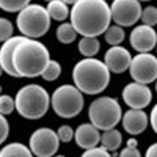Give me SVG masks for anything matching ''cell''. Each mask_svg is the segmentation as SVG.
<instances>
[{
  "label": "cell",
  "instance_id": "obj_1",
  "mask_svg": "<svg viewBox=\"0 0 157 157\" xmlns=\"http://www.w3.org/2000/svg\"><path fill=\"white\" fill-rule=\"evenodd\" d=\"M69 19L77 35L98 38L110 27V5L105 0H78L71 8Z\"/></svg>",
  "mask_w": 157,
  "mask_h": 157
},
{
  "label": "cell",
  "instance_id": "obj_2",
  "mask_svg": "<svg viewBox=\"0 0 157 157\" xmlns=\"http://www.w3.org/2000/svg\"><path fill=\"white\" fill-rule=\"evenodd\" d=\"M49 61V49L41 41L32 38H24L13 54L14 69L17 72V77L22 78H33L41 75Z\"/></svg>",
  "mask_w": 157,
  "mask_h": 157
},
{
  "label": "cell",
  "instance_id": "obj_3",
  "mask_svg": "<svg viewBox=\"0 0 157 157\" xmlns=\"http://www.w3.org/2000/svg\"><path fill=\"white\" fill-rule=\"evenodd\" d=\"M72 82L83 94L94 96L105 90L110 83V71L102 60L83 58L72 68Z\"/></svg>",
  "mask_w": 157,
  "mask_h": 157
},
{
  "label": "cell",
  "instance_id": "obj_4",
  "mask_svg": "<svg viewBox=\"0 0 157 157\" xmlns=\"http://www.w3.org/2000/svg\"><path fill=\"white\" fill-rule=\"evenodd\" d=\"M16 112L25 120H41L50 107V96L44 86L29 83L19 88L14 98Z\"/></svg>",
  "mask_w": 157,
  "mask_h": 157
},
{
  "label": "cell",
  "instance_id": "obj_5",
  "mask_svg": "<svg viewBox=\"0 0 157 157\" xmlns=\"http://www.w3.org/2000/svg\"><path fill=\"white\" fill-rule=\"evenodd\" d=\"M50 21L52 19L44 6L38 3H30L17 13L16 27L22 36L38 39L49 32Z\"/></svg>",
  "mask_w": 157,
  "mask_h": 157
},
{
  "label": "cell",
  "instance_id": "obj_6",
  "mask_svg": "<svg viewBox=\"0 0 157 157\" xmlns=\"http://www.w3.org/2000/svg\"><path fill=\"white\" fill-rule=\"evenodd\" d=\"M88 118L91 124L104 132V130H110L118 126L123 118V110L120 102L115 98L101 96L90 104Z\"/></svg>",
  "mask_w": 157,
  "mask_h": 157
},
{
  "label": "cell",
  "instance_id": "obj_7",
  "mask_svg": "<svg viewBox=\"0 0 157 157\" xmlns=\"http://www.w3.org/2000/svg\"><path fill=\"white\" fill-rule=\"evenodd\" d=\"M83 93L75 85H60L50 96V107L60 118H75L83 110Z\"/></svg>",
  "mask_w": 157,
  "mask_h": 157
},
{
  "label": "cell",
  "instance_id": "obj_8",
  "mask_svg": "<svg viewBox=\"0 0 157 157\" xmlns=\"http://www.w3.org/2000/svg\"><path fill=\"white\" fill-rule=\"evenodd\" d=\"M29 148L36 157H54L60 148V138L50 127H39L30 135Z\"/></svg>",
  "mask_w": 157,
  "mask_h": 157
},
{
  "label": "cell",
  "instance_id": "obj_9",
  "mask_svg": "<svg viewBox=\"0 0 157 157\" xmlns=\"http://www.w3.org/2000/svg\"><path fill=\"white\" fill-rule=\"evenodd\" d=\"M130 77L134 82L149 85L157 80V57L154 54H137L132 57L129 66Z\"/></svg>",
  "mask_w": 157,
  "mask_h": 157
},
{
  "label": "cell",
  "instance_id": "obj_10",
  "mask_svg": "<svg viewBox=\"0 0 157 157\" xmlns=\"http://www.w3.org/2000/svg\"><path fill=\"white\" fill-rule=\"evenodd\" d=\"M110 14L115 25L132 27L141 17V3L138 0H113L110 5Z\"/></svg>",
  "mask_w": 157,
  "mask_h": 157
},
{
  "label": "cell",
  "instance_id": "obj_11",
  "mask_svg": "<svg viewBox=\"0 0 157 157\" xmlns=\"http://www.w3.org/2000/svg\"><path fill=\"white\" fill-rule=\"evenodd\" d=\"M123 101L129 109L143 110L152 101V91L148 85L138 82H130L123 88Z\"/></svg>",
  "mask_w": 157,
  "mask_h": 157
},
{
  "label": "cell",
  "instance_id": "obj_12",
  "mask_svg": "<svg viewBox=\"0 0 157 157\" xmlns=\"http://www.w3.org/2000/svg\"><path fill=\"white\" fill-rule=\"evenodd\" d=\"M129 43L130 47L138 54H148L157 46V32L154 30V27L145 24L135 25L129 35Z\"/></svg>",
  "mask_w": 157,
  "mask_h": 157
},
{
  "label": "cell",
  "instance_id": "obj_13",
  "mask_svg": "<svg viewBox=\"0 0 157 157\" xmlns=\"http://www.w3.org/2000/svg\"><path fill=\"white\" fill-rule=\"evenodd\" d=\"M130 61H132V55L123 46H112L104 55V63L113 74L126 72L130 66Z\"/></svg>",
  "mask_w": 157,
  "mask_h": 157
},
{
  "label": "cell",
  "instance_id": "obj_14",
  "mask_svg": "<svg viewBox=\"0 0 157 157\" xmlns=\"http://www.w3.org/2000/svg\"><path fill=\"white\" fill-rule=\"evenodd\" d=\"M123 129L130 135H140L146 130L149 126V115H146L143 110L129 109L126 113H123L121 118Z\"/></svg>",
  "mask_w": 157,
  "mask_h": 157
},
{
  "label": "cell",
  "instance_id": "obj_15",
  "mask_svg": "<svg viewBox=\"0 0 157 157\" xmlns=\"http://www.w3.org/2000/svg\"><path fill=\"white\" fill-rule=\"evenodd\" d=\"M74 140L78 148L91 149L101 143V130L91 123H83L74 130Z\"/></svg>",
  "mask_w": 157,
  "mask_h": 157
},
{
  "label": "cell",
  "instance_id": "obj_16",
  "mask_svg": "<svg viewBox=\"0 0 157 157\" xmlns=\"http://www.w3.org/2000/svg\"><path fill=\"white\" fill-rule=\"evenodd\" d=\"M25 36L19 35V36H11L10 39L2 43L0 46V64L3 68V72H6L11 77H17V72L14 69V64H13V54L17 47V44L22 41Z\"/></svg>",
  "mask_w": 157,
  "mask_h": 157
},
{
  "label": "cell",
  "instance_id": "obj_17",
  "mask_svg": "<svg viewBox=\"0 0 157 157\" xmlns=\"http://www.w3.org/2000/svg\"><path fill=\"white\" fill-rule=\"evenodd\" d=\"M123 143V135L118 129H110V130H104L101 134V146H104L109 152H115L120 149Z\"/></svg>",
  "mask_w": 157,
  "mask_h": 157
},
{
  "label": "cell",
  "instance_id": "obj_18",
  "mask_svg": "<svg viewBox=\"0 0 157 157\" xmlns=\"http://www.w3.org/2000/svg\"><path fill=\"white\" fill-rule=\"evenodd\" d=\"M46 10L49 13L50 19L58 21V22H66V19L69 17V13H71V10L63 0H52V2L47 3Z\"/></svg>",
  "mask_w": 157,
  "mask_h": 157
},
{
  "label": "cell",
  "instance_id": "obj_19",
  "mask_svg": "<svg viewBox=\"0 0 157 157\" xmlns=\"http://www.w3.org/2000/svg\"><path fill=\"white\" fill-rule=\"evenodd\" d=\"M0 157H33V152L24 143L13 141L0 149Z\"/></svg>",
  "mask_w": 157,
  "mask_h": 157
},
{
  "label": "cell",
  "instance_id": "obj_20",
  "mask_svg": "<svg viewBox=\"0 0 157 157\" xmlns=\"http://www.w3.org/2000/svg\"><path fill=\"white\" fill-rule=\"evenodd\" d=\"M78 52L85 58H94L98 52L101 50V43L98 38H90V36H82L78 41Z\"/></svg>",
  "mask_w": 157,
  "mask_h": 157
},
{
  "label": "cell",
  "instance_id": "obj_21",
  "mask_svg": "<svg viewBox=\"0 0 157 157\" xmlns=\"http://www.w3.org/2000/svg\"><path fill=\"white\" fill-rule=\"evenodd\" d=\"M77 38V32L72 27L71 22H61L57 29V39L61 44H71L72 41H75Z\"/></svg>",
  "mask_w": 157,
  "mask_h": 157
},
{
  "label": "cell",
  "instance_id": "obj_22",
  "mask_svg": "<svg viewBox=\"0 0 157 157\" xmlns=\"http://www.w3.org/2000/svg\"><path fill=\"white\" fill-rule=\"evenodd\" d=\"M124 38H126L124 29L120 27V25H110L105 30V33H104V39H105V43H109L110 46H121Z\"/></svg>",
  "mask_w": 157,
  "mask_h": 157
},
{
  "label": "cell",
  "instance_id": "obj_23",
  "mask_svg": "<svg viewBox=\"0 0 157 157\" xmlns=\"http://www.w3.org/2000/svg\"><path fill=\"white\" fill-rule=\"evenodd\" d=\"M60 75H61V64L57 60L50 58V61L47 63V66L43 71L41 77L44 78V80H47V82H54V80H57Z\"/></svg>",
  "mask_w": 157,
  "mask_h": 157
},
{
  "label": "cell",
  "instance_id": "obj_24",
  "mask_svg": "<svg viewBox=\"0 0 157 157\" xmlns=\"http://www.w3.org/2000/svg\"><path fill=\"white\" fill-rule=\"evenodd\" d=\"M27 5H30V0H0V10L6 13H19Z\"/></svg>",
  "mask_w": 157,
  "mask_h": 157
},
{
  "label": "cell",
  "instance_id": "obj_25",
  "mask_svg": "<svg viewBox=\"0 0 157 157\" xmlns=\"http://www.w3.org/2000/svg\"><path fill=\"white\" fill-rule=\"evenodd\" d=\"M141 24L149 25V27H154L157 24V8L152 5H148L141 10Z\"/></svg>",
  "mask_w": 157,
  "mask_h": 157
},
{
  "label": "cell",
  "instance_id": "obj_26",
  "mask_svg": "<svg viewBox=\"0 0 157 157\" xmlns=\"http://www.w3.org/2000/svg\"><path fill=\"white\" fill-rule=\"evenodd\" d=\"M13 32H14L13 22L6 17H0V43H3L6 39H10L11 36H14Z\"/></svg>",
  "mask_w": 157,
  "mask_h": 157
},
{
  "label": "cell",
  "instance_id": "obj_27",
  "mask_svg": "<svg viewBox=\"0 0 157 157\" xmlns=\"http://www.w3.org/2000/svg\"><path fill=\"white\" fill-rule=\"evenodd\" d=\"M16 109V102L10 94H0V113L2 115H10Z\"/></svg>",
  "mask_w": 157,
  "mask_h": 157
},
{
  "label": "cell",
  "instance_id": "obj_28",
  "mask_svg": "<svg viewBox=\"0 0 157 157\" xmlns=\"http://www.w3.org/2000/svg\"><path fill=\"white\" fill-rule=\"evenodd\" d=\"M57 135H58V138H60V143H61V141H63V143H69L71 140H74V129H72L71 126H68V124H63V126L58 127Z\"/></svg>",
  "mask_w": 157,
  "mask_h": 157
},
{
  "label": "cell",
  "instance_id": "obj_29",
  "mask_svg": "<svg viewBox=\"0 0 157 157\" xmlns=\"http://www.w3.org/2000/svg\"><path fill=\"white\" fill-rule=\"evenodd\" d=\"M80 157H112V154L104 146H94L91 149H85V152Z\"/></svg>",
  "mask_w": 157,
  "mask_h": 157
},
{
  "label": "cell",
  "instance_id": "obj_30",
  "mask_svg": "<svg viewBox=\"0 0 157 157\" xmlns=\"http://www.w3.org/2000/svg\"><path fill=\"white\" fill-rule=\"evenodd\" d=\"M8 135H10V123L6 116L0 113V145H3V141H6Z\"/></svg>",
  "mask_w": 157,
  "mask_h": 157
},
{
  "label": "cell",
  "instance_id": "obj_31",
  "mask_svg": "<svg viewBox=\"0 0 157 157\" xmlns=\"http://www.w3.org/2000/svg\"><path fill=\"white\" fill-rule=\"evenodd\" d=\"M118 157H141V152H140L137 148H129V146H126L120 154H118Z\"/></svg>",
  "mask_w": 157,
  "mask_h": 157
},
{
  "label": "cell",
  "instance_id": "obj_32",
  "mask_svg": "<svg viewBox=\"0 0 157 157\" xmlns=\"http://www.w3.org/2000/svg\"><path fill=\"white\" fill-rule=\"evenodd\" d=\"M149 124H151L152 130L157 134V104H154V107L149 113Z\"/></svg>",
  "mask_w": 157,
  "mask_h": 157
},
{
  "label": "cell",
  "instance_id": "obj_33",
  "mask_svg": "<svg viewBox=\"0 0 157 157\" xmlns=\"http://www.w3.org/2000/svg\"><path fill=\"white\" fill-rule=\"evenodd\" d=\"M145 157H157V143H152V145L148 146V149L145 152Z\"/></svg>",
  "mask_w": 157,
  "mask_h": 157
},
{
  "label": "cell",
  "instance_id": "obj_34",
  "mask_svg": "<svg viewBox=\"0 0 157 157\" xmlns=\"http://www.w3.org/2000/svg\"><path fill=\"white\" fill-rule=\"evenodd\" d=\"M126 146H129V148H137V146H138V141H137L135 138H129V140L126 141Z\"/></svg>",
  "mask_w": 157,
  "mask_h": 157
},
{
  "label": "cell",
  "instance_id": "obj_35",
  "mask_svg": "<svg viewBox=\"0 0 157 157\" xmlns=\"http://www.w3.org/2000/svg\"><path fill=\"white\" fill-rule=\"evenodd\" d=\"M63 2L66 3V5H74L75 2H78V0H63Z\"/></svg>",
  "mask_w": 157,
  "mask_h": 157
},
{
  "label": "cell",
  "instance_id": "obj_36",
  "mask_svg": "<svg viewBox=\"0 0 157 157\" xmlns=\"http://www.w3.org/2000/svg\"><path fill=\"white\" fill-rule=\"evenodd\" d=\"M54 157H66V155H63V154H57V155H54Z\"/></svg>",
  "mask_w": 157,
  "mask_h": 157
},
{
  "label": "cell",
  "instance_id": "obj_37",
  "mask_svg": "<svg viewBox=\"0 0 157 157\" xmlns=\"http://www.w3.org/2000/svg\"><path fill=\"white\" fill-rule=\"evenodd\" d=\"M2 72H3V68H2V64H0V75H2Z\"/></svg>",
  "mask_w": 157,
  "mask_h": 157
},
{
  "label": "cell",
  "instance_id": "obj_38",
  "mask_svg": "<svg viewBox=\"0 0 157 157\" xmlns=\"http://www.w3.org/2000/svg\"><path fill=\"white\" fill-rule=\"evenodd\" d=\"M138 2H151V0H138Z\"/></svg>",
  "mask_w": 157,
  "mask_h": 157
},
{
  "label": "cell",
  "instance_id": "obj_39",
  "mask_svg": "<svg viewBox=\"0 0 157 157\" xmlns=\"http://www.w3.org/2000/svg\"><path fill=\"white\" fill-rule=\"evenodd\" d=\"M155 93H157V80H155Z\"/></svg>",
  "mask_w": 157,
  "mask_h": 157
},
{
  "label": "cell",
  "instance_id": "obj_40",
  "mask_svg": "<svg viewBox=\"0 0 157 157\" xmlns=\"http://www.w3.org/2000/svg\"><path fill=\"white\" fill-rule=\"evenodd\" d=\"M0 94H2V86H0Z\"/></svg>",
  "mask_w": 157,
  "mask_h": 157
},
{
  "label": "cell",
  "instance_id": "obj_41",
  "mask_svg": "<svg viewBox=\"0 0 157 157\" xmlns=\"http://www.w3.org/2000/svg\"><path fill=\"white\" fill-rule=\"evenodd\" d=\"M46 2H47V3H49V2H52V0H46Z\"/></svg>",
  "mask_w": 157,
  "mask_h": 157
},
{
  "label": "cell",
  "instance_id": "obj_42",
  "mask_svg": "<svg viewBox=\"0 0 157 157\" xmlns=\"http://www.w3.org/2000/svg\"><path fill=\"white\" fill-rule=\"evenodd\" d=\"M155 52H157V46H155Z\"/></svg>",
  "mask_w": 157,
  "mask_h": 157
},
{
  "label": "cell",
  "instance_id": "obj_43",
  "mask_svg": "<svg viewBox=\"0 0 157 157\" xmlns=\"http://www.w3.org/2000/svg\"><path fill=\"white\" fill-rule=\"evenodd\" d=\"M105 2H107V0H105Z\"/></svg>",
  "mask_w": 157,
  "mask_h": 157
}]
</instances>
